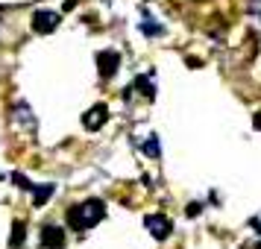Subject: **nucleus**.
I'll use <instances>...</instances> for the list:
<instances>
[{
	"label": "nucleus",
	"instance_id": "obj_1",
	"mask_svg": "<svg viewBox=\"0 0 261 249\" xmlns=\"http://www.w3.org/2000/svg\"><path fill=\"white\" fill-rule=\"evenodd\" d=\"M103 217H106L103 200H85L83 205H73L71 211H68V226H71L73 232H85V229L97 226Z\"/></svg>",
	"mask_w": 261,
	"mask_h": 249
},
{
	"label": "nucleus",
	"instance_id": "obj_13",
	"mask_svg": "<svg viewBox=\"0 0 261 249\" xmlns=\"http://www.w3.org/2000/svg\"><path fill=\"white\" fill-rule=\"evenodd\" d=\"M200 211H202V205H200V202H191V205H188V217H197Z\"/></svg>",
	"mask_w": 261,
	"mask_h": 249
},
{
	"label": "nucleus",
	"instance_id": "obj_16",
	"mask_svg": "<svg viewBox=\"0 0 261 249\" xmlns=\"http://www.w3.org/2000/svg\"><path fill=\"white\" fill-rule=\"evenodd\" d=\"M258 249H261V243H258Z\"/></svg>",
	"mask_w": 261,
	"mask_h": 249
},
{
	"label": "nucleus",
	"instance_id": "obj_11",
	"mask_svg": "<svg viewBox=\"0 0 261 249\" xmlns=\"http://www.w3.org/2000/svg\"><path fill=\"white\" fill-rule=\"evenodd\" d=\"M15 182H18V188L33 190V185H30V179H27V176H21V173H15Z\"/></svg>",
	"mask_w": 261,
	"mask_h": 249
},
{
	"label": "nucleus",
	"instance_id": "obj_4",
	"mask_svg": "<svg viewBox=\"0 0 261 249\" xmlns=\"http://www.w3.org/2000/svg\"><path fill=\"white\" fill-rule=\"evenodd\" d=\"M59 26V15L50 12V9H38L36 15H33V30H36L38 36H47V33H53Z\"/></svg>",
	"mask_w": 261,
	"mask_h": 249
},
{
	"label": "nucleus",
	"instance_id": "obj_2",
	"mask_svg": "<svg viewBox=\"0 0 261 249\" xmlns=\"http://www.w3.org/2000/svg\"><path fill=\"white\" fill-rule=\"evenodd\" d=\"M144 226H147V232H150L155 240H167L170 232H173V223L167 220L165 214H147V217H144Z\"/></svg>",
	"mask_w": 261,
	"mask_h": 249
},
{
	"label": "nucleus",
	"instance_id": "obj_12",
	"mask_svg": "<svg viewBox=\"0 0 261 249\" xmlns=\"http://www.w3.org/2000/svg\"><path fill=\"white\" fill-rule=\"evenodd\" d=\"M141 30L147 36H159V33H162V26H155V24H141Z\"/></svg>",
	"mask_w": 261,
	"mask_h": 249
},
{
	"label": "nucleus",
	"instance_id": "obj_9",
	"mask_svg": "<svg viewBox=\"0 0 261 249\" xmlns=\"http://www.w3.org/2000/svg\"><path fill=\"white\" fill-rule=\"evenodd\" d=\"M24 237H27L24 223H15V226H12V240H9V243H12V249H15V246H21V240H24Z\"/></svg>",
	"mask_w": 261,
	"mask_h": 249
},
{
	"label": "nucleus",
	"instance_id": "obj_7",
	"mask_svg": "<svg viewBox=\"0 0 261 249\" xmlns=\"http://www.w3.org/2000/svg\"><path fill=\"white\" fill-rule=\"evenodd\" d=\"M135 91H138V94H144L147 100H153V97H155L153 79H150V76H138V79H135Z\"/></svg>",
	"mask_w": 261,
	"mask_h": 249
},
{
	"label": "nucleus",
	"instance_id": "obj_6",
	"mask_svg": "<svg viewBox=\"0 0 261 249\" xmlns=\"http://www.w3.org/2000/svg\"><path fill=\"white\" fill-rule=\"evenodd\" d=\"M41 243L47 249H62L65 246V232H62L59 226H44V232H41Z\"/></svg>",
	"mask_w": 261,
	"mask_h": 249
},
{
	"label": "nucleus",
	"instance_id": "obj_3",
	"mask_svg": "<svg viewBox=\"0 0 261 249\" xmlns=\"http://www.w3.org/2000/svg\"><path fill=\"white\" fill-rule=\"evenodd\" d=\"M97 68H100V76H103V79H112L120 68V53L118 50H103V53H97Z\"/></svg>",
	"mask_w": 261,
	"mask_h": 249
},
{
	"label": "nucleus",
	"instance_id": "obj_10",
	"mask_svg": "<svg viewBox=\"0 0 261 249\" xmlns=\"http://www.w3.org/2000/svg\"><path fill=\"white\" fill-rule=\"evenodd\" d=\"M144 153L150 155V158H159V138L150 135V141H144Z\"/></svg>",
	"mask_w": 261,
	"mask_h": 249
},
{
	"label": "nucleus",
	"instance_id": "obj_14",
	"mask_svg": "<svg viewBox=\"0 0 261 249\" xmlns=\"http://www.w3.org/2000/svg\"><path fill=\"white\" fill-rule=\"evenodd\" d=\"M249 226H252V229H258V232H261V217H252V220H249Z\"/></svg>",
	"mask_w": 261,
	"mask_h": 249
},
{
	"label": "nucleus",
	"instance_id": "obj_5",
	"mask_svg": "<svg viewBox=\"0 0 261 249\" xmlns=\"http://www.w3.org/2000/svg\"><path fill=\"white\" fill-rule=\"evenodd\" d=\"M106 120H109V108L103 106V103H97V106H91V108L83 115V126H85L88 132H97L103 123H106Z\"/></svg>",
	"mask_w": 261,
	"mask_h": 249
},
{
	"label": "nucleus",
	"instance_id": "obj_15",
	"mask_svg": "<svg viewBox=\"0 0 261 249\" xmlns=\"http://www.w3.org/2000/svg\"><path fill=\"white\" fill-rule=\"evenodd\" d=\"M252 126H255V129L261 132V112H258V115H255V118H252Z\"/></svg>",
	"mask_w": 261,
	"mask_h": 249
},
{
	"label": "nucleus",
	"instance_id": "obj_8",
	"mask_svg": "<svg viewBox=\"0 0 261 249\" xmlns=\"http://www.w3.org/2000/svg\"><path fill=\"white\" fill-rule=\"evenodd\" d=\"M33 190H36V193H33V202H36V205H44V202L53 197V190L56 188H53V185H38V188L33 185Z\"/></svg>",
	"mask_w": 261,
	"mask_h": 249
}]
</instances>
